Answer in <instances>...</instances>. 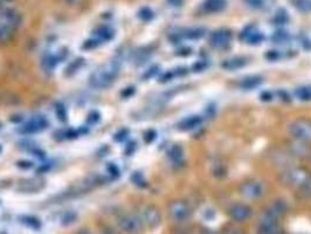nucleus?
Instances as JSON below:
<instances>
[{"instance_id":"nucleus-1","label":"nucleus","mask_w":311,"mask_h":234,"mask_svg":"<svg viewBox=\"0 0 311 234\" xmlns=\"http://www.w3.org/2000/svg\"><path fill=\"white\" fill-rule=\"evenodd\" d=\"M289 135L300 142L311 140V121L307 118H298L289 124Z\"/></svg>"},{"instance_id":"nucleus-2","label":"nucleus","mask_w":311,"mask_h":234,"mask_svg":"<svg viewBox=\"0 0 311 234\" xmlns=\"http://www.w3.org/2000/svg\"><path fill=\"white\" fill-rule=\"evenodd\" d=\"M281 180L282 183L287 184V185L304 187L310 182L311 177L306 170H303V168L294 167L288 168L284 172H282Z\"/></svg>"},{"instance_id":"nucleus-3","label":"nucleus","mask_w":311,"mask_h":234,"mask_svg":"<svg viewBox=\"0 0 311 234\" xmlns=\"http://www.w3.org/2000/svg\"><path fill=\"white\" fill-rule=\"evenodd\" d=\"M117 226L125 234H138L143 229V221L138 215L127 213L119 217Z\"/></svg>"},{"instance_id":"nucleus-4","label":"nucleus","mask_w":311,"mask_h":234,"mask_svg":"<svg viewBox=\"0 0 311 234\" xmlns=\"http://www.w3.org/2000/svg\"><path fill=\"white\" fill-rule=\"evenodd\" d=\"M169 214L171 219L175 223H183L186 221L191 214V208L185 201H177L171 202L169 206Z\"/></svg>"},{"instance_id":"nucleus-5","label":"nucleus","mask_w":311,"mask_h":234,"mask_svg":"<svg viewBox=\"0 0 311 234\" xmlns=\"http://www.w3.org/2000/svg\"><path fill=\"white\" fill-rule=\"evenodd\" d=\"M240 193L249 199H256L263 196L265 186L259 180H247L240 186Z\"/></svg>"},{"instance_id":"nucleus-6","label":"nucleus","mask_w":311,"mask_h":234,"mask_svg":"<svg viewBox=\"0 0 311 234\" xmlns=\"http://www.w3.org/2000/svg\"><path fill=\"white\" fill-rule=\"evenodd\" d=\"M140 219L143 221V225L150 229H155L159 225L162 217H160L159 210L155 206H145L140 213Z\"/></svg>"},{"instance_id":"nucleus-7","label":"nucleus","mask_w":311,"mask_h":234,"mask_svg":"<svg viewBox=\"0 0 311 234\" xmlns=\"http://www.w3.org/2000/svg\"><path fill=\"white\" fill-rule=\"evenodd\" d=\"M232 41V33L228 30H218L210 33L209 45L214 48H225Z\"/></svg>"},{"instance_id":"nucleus-8","label":"nucleus","mask_w":311,"mask_h":234,"mask_svg":"<svg viewBox=\"0 0 311 234\" xmlns=\"http://www.w3.org/2000/svg\"><path fill=\"white\" fill-rule=\"evenodd\" d=\"M228 214L234 221L241 223V221H246L252 217V208L246 204L238 202V204H233L228 208Z\"/></svg>"},{"instance_id":"nucleus-9","label":"nucleus","mask_w":311,"mask_h":234,"mask_svg":"<svg viewBox=\"0 0 311 234\" xmlns=\"http://www.w3.org/2000/svg\"><path fill=\"white\" fill-rule=\"evenodd\" d=\"M259 234H276L278 232V221L277 218L273 217L268 213L263 214L259 221V227H257Z\"/></svg>"},{"instance_id":"nucleus-10","label":"nucleus","mask_w":311,"mask_h":234,"mask_svg":"<svg viewBox=\"0 0 311 234\" xmlns=\"http://www.w3.org/2000/svg\"><path fill=\"white\" fill-rule=\"evenodd\" d=\"M241 39L247 43H249V45H259L260 42H262L263 35L254 26H248L241 33Z\"/></svg>"},{"instance_id":"nucleus-11","label":"nucleus","mask_w":311,"mask_h":234,"mask_svg":"<svg viewBox=\"0 0 311 234\" xmlns=\"http://www.w3.org/2000/svg\"><path fill=\"white\" fill-rule=\"evenodd\" d=\"M0 21L2 24H5L6 26H8L9 28H14L17 27L19 23H20V15L17 11L12 8H6L5 11L1 12V15H0Z\"/></svg>"},{"instance_id":"nucleus-12","label":"nucleus","mask_w":311,"mask_h":234,"mask_svg":"<svg viewBox=\"0 0 311 234\" xmlns=\"http://www.w3.org/2000/svg\"><path fill=\"white\" fill-rule=\"evenodd\" d=\"M287 208H288L287 202H285L284 201H282V199H276V201H274L272 204L269 205L268 210H267L266 213L273 215V217H275V218H278L285 213Z\"/></svg>"},{"instance_id":"nucleus-13","label":"nucleus","mask_w":311,"mask_h":234,"mask_svg":"<svg viewBox=\"0 0 311 234\" xmlns=\"http://www.w3.org/2000/svg\"><path fill=\"white\" fill-rule=\"evenodd\" d=\"M226 6H227L226 0H205L204 2V9L208 13H218L224 11Z\"/></svg>"},{"instance_id":"nucleus-14","label":"nucleus","mask_w":311,"mask_h":234,"mask_svg":"<svg viewBox=\"0 0 311 234\" xmlns=\"http://www.w3.org/2000/svg\"><path fill=\"white\" fill-rule=\"evenodd\" d=\"M203 122V117L198 116V115H194V116H190L180 123V129L183 130H192L196 129L197 127H199Z\"/></svg>"},{"instance_id":"nucleus-15","label":"nucleus","mask_w":311,"mask_h":234,"mask_svg":"<svg viewBox=\"0 0 311 234\" xmlns=\"http://www.w3.org/2000/svg\"><path fill=\"white\" fill-rule=\"evenodd\" d=\"M246 65V60L244 59H241V58H232V59H228V60H225L224 62H222V68H225V69L227 70H235V69H239V68L243 67V66Z\"/></svg>"},{"instance_id":"nucleus-16","label":"nucleus","mask_w":311,"mask_h":234,"mask_svg":"<svg viewBox=\"0 0 311 234\" xmlns=\"http://www.w3.org/2000/svg\"><path fill=\"white\" fill-rule=\"evenodd\" d=\"M262 82V79L260 76H248L246 79H243L241 81L240 86L242 87L243 89H253L255 87L260 86V83Z\"/></svg>"},{"instance_id":"nucleus-17","label":"nucleus","mask_w":311,"mask_h":234,"mask_svg":"<svg viewBox=\"0 0 311 234\" xmlns=\"http://www.w3.org/2000/svg\"><path fill=\"white\" fill-rule=\"evenodd\" d=\"M290 2L300 12L303 13L311 12V0H290Z\"/></svg>"},{"instance_id":"nucleus-18","label":"nucleus","mask_w":311,"mask_h":234,"mask_svg":"<svg viewBox=\"0 0 311 234\" xmlns=\"http://www.w3.org/2000/svg\"><path fill=\"white\" fill-rule=\"evenodd\" d=\"M184 36L186 39H200L206 34V31L204 28H191V30H187L186 32L183 33Z\"/></svg>"},{"instance_id":"nucleus-19","label":"nucleus","mask_w":311,"mask_h":234,"mask_svg":"<svg viewBox=\"0 0 311 234\" xmlns=\"http://www.w3.org/2000/svg\"><path fill=\"white\" fill-rule=\"evenodd\" d=\"M295 95H296L297 99L302 100V101H310L311 100V88H308V87H301V88L296 89V92H295Z\"/></svg>"},{"instance_id":"nucleus-20","label":"nucleus","mask_w":311,"mask_h":234,"mask_svg":"<svg viewBox=\"0 0 311 234\" xmlns=\"http://www.w3.org/2000/svg\"><path fill=\"white\" fill-rule=\"evenodd\" d=\"M11 33H12L11 28H9L8 26H6L5 24H2L1 21H0V43L7 41V40L9 39V36H11Z\"/></svg>"},{"instance_id":"nucleus-21","label":"nucleus","mask_w":311,"mask_h":234,"mask_svg":"<svg viewBox=\"0 0 311 234\" xmlns=\"http://www.w3.org/2000/svg\"><path fill=\"white\" fill-rule=\"evenodd\" d=\"M289 20V17H288V13L285 9H278L277 12H276L275 17H274V21L277 25H283L287 23V21Z\"/></svg>"},{"instance_id":"nucleus-22","label":"nucleus","mask_w":311,"mask_h":234,"mask_svg":"<svg viewBox=\"0 0 311 234\" xmlns=\"http://www.w3.org/2000/svg\"><path fill=\"white\" fill-rule=\"evenodd\" d=\"M288 39H289L288 33H287V32H283V31H277V32L273 34V36H272L273 41H275V42H277V43H281V42L287 41Z\"/></svg>"},{"instance_id":"nucleus-23","label":"nucleus","mask_w":311,"mask_h":234,"mask_svg":"<svg viewBox=\"0 0 311 234\" xmlns=\"http://www.w3.org/2000/svg\"><path fill=\"white\" fill-rule=\"evenodd\" d=\"M170 157L173 159L174 162L179 161V159H181V157H183V150H181V148H179V146H174L170 151Z\"/></svg>"},{"instance_id":"nucleus-24","label":"nucleus","mask_w":311,"mask_h":234,"mask_svg":"<svg viewBox=\"0 0 311 234\" xmlns=\"http://www.w3.org/2000/svg\"><path fill=\"white\" fill-rule=\"evenodd\" d=\"M244 2H246L247 6H249V7L256 9L263 7V5H265V1H263V0H244Z\"/></svg>"},{"instance_id":"nucleus-25","label":"nucleus","mask_w":311,"mask_h":234,"mask_svg":"<svg viewBox=\"0 0 311 234\" xmlns=\"http://www.w3.org/2000/svg\"><path fill=\"white\" fill-rule=\"evenodd\" d=\"M139 17L142 18V19H144V20H150V19L153 17V13H152L151 11H150L149 8H143L142 11H140Z\"/></svg>"},{"instance_id":"nucleus-26","label":"nucleus","mask_w":311,"mask_h":234,"mask_svg":"<svg viewBox=\"0 0 311 234\" xmlns=\"http://www.w3.org/2000/svg\"><path fill=\"white\" fill-rule=\"evenodd\" d=\"M261 99H262L263 101H270V100L273 99L272 93H269V92H265V93H262V94H261Z\"/></svg>"},{"instance_id":"nucleus-27","label":"nucleus","mask_w":311,"mask_h":234,"mask_svg":"<svg viewBox=\"0 0 311 234\" xmlns=\"http://www.w3.org/2000/svg\"><path fill=\"white\" fill-rule=\"evenodd\" d=\"M266 56L269 59V60L274 61V60H276V59H277V53H276L275 51H269L268 54H267Z\"/></svg>"},{"instance_id":"nucleus-28","label":"nucleus","mask_w":311,"mask_h":234,"mask_svg":"<svg viewBox=\"0 0 311 234\" xmlns=\"http://www.w3.org/2000/svg\"><path fill=\"white\" fill-rule=\"evenodd\" d=\"M66 2H67V4H69V5H76V4H78V2H80V0H66Z\"/></svg>"},{"instance_id":"nucleus-29","label":"nucleus","mask_w":311,"mask_h":234,"mask_svg":"<svg viewBox=\"0 0 311 234\" xmlns=\"http://www.w3.org/2000/svg\"><path fill=\"white\" fill-rule=\"evenodd\" d=\"M78 234H92V233H90V232H87V231H86V232H80Z\"/></svg>"},{"instance_id":"nucleus-30","label":"nucleus","mask_w":311,"mask_h":234,"mask_svg":"<svg viewBox=\"0 0 311 234\" xmlns=\"http://www.w3.org/2000/svg\"><path fill=\"white\" fill-rule=\"evenodd\" d=\"M170 1H172V2H178V1H180V0H170Z\"/></svg>"},{"instance_id":"nucleus-31","label":"nucleus","mask_w":311,"mask_h":234,"mask_svg":"<svg viewBox=\"0 0 311 234\" xmlns=\"http://www.w3.org/2000/svg\"><path fill=\"white\" fill-rule=\"evenodd\" d=\"M235 234H244V233H235Z\"/></svg>"},{"instance_id":"nucleus-32","label":"nucleus","mask_w":311,"mask_h":234,"mask_svg":"<svg viewBox=\"0 0 311 234\" xmlns=\"http://www.w3.org/2000/svg\"><path fill=\"white\" fill-rule=\"evenodd\" d=\"M181 234H185V233H181Z\"/></svg>"},{"instance_id":"nucleus-33","label":"nucleus","mask_w":311,"mask_h":234,"mask_svg":"<svg viewBox=\"0 0 311 234\" xmlns=\"http://www.w3.org/2000/svg\"><path fill=\"white\" fill-rule=\"evenodd\" d=\"M210 234H213V233H210Z\"/></svg>"}]
</instances>
